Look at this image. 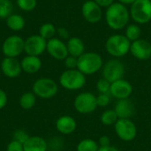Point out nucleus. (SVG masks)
<instances>
[{"instance_id":"obj_1","label":"nucleus","mask_w":151,"mask_h":151,"mask_svg":"<svg viewBox=\"0 0 151 151\" xmlns=\"http://www.w3.org/2000/svg\"><path fill=\"white\" fill-rule=\"evenodd\" d=\"M130 19V12L127 7L119 2H114L105 12V21L113 30H120L126 27Z\"/></svg>"},{"instance_id":"obj_2","label":"nucleus","mask_w":151,"mask_h":151,"mask_svg":"<svg viewBox=\"0 0 151 151\" xmlns=\"http://www.w3.org/2000/svg\"><path fill=\"white\" fill-rule=\"evenodd\" d=\"M102 57L96 52H85L78 58L77 69L85 75H92L103 68Z\"/></svg>"},{"instance_id":"obj_3","label":"nucleus","mask_w":151,"mask_h":151,"mask_svg":"<svg viewBox=\"0 0 151 151\" xmlns=\"http://www.w3.org/2000/svg\"><path fill=\"white\" fill-rule=\"evenodd\" d=\"M131 42L123 35H113L105 42L106 51L112 57L118 58L130 52Z\"/></svg>"},{"instance_id":"obj_4","label":"nucleus","mask_w":151,"mask_h":151,"mask_svg":"<svg viewBox=\"0 0 151 151\" xmlns=\"http://www.w3.org/2000/svg\"><path fill=\"white\" fill-rule=\"evenodd\" d=\"M59 84L66 90H79L86 84V75L78 69H67L61 73Z\"/></svg>"},{"instance_id":"obj_5","label":"nucleus","mask_w":151,"mask_h":151,"mask_svg":"<svg viewBox=\"0 0 151 151\" xmlns=\"http://www.w3.org/2000/svg\"><path fill=\"white\" fill-rule=\"evenodd\" d=\"M58 91V86L57 82L47 77L39 78L33 83L32 92L36 97L42 99H50L54 97Z\"/></svg>"},{"instance_id":"obj_6","label":"nucleus","mask_w":151,"mask_h":151,"mask_svg":"<svg viewBox=\"0 0 151 151\" xmlns=\"http://www.w3.org/2000/svg\"><path fill=\"white\" fill-rule=\"evenodd\" d=\"M130 17L137 24H147L151 20V0H136L130 6Z\"/></svg>"},{"instance_id":"obj_7","label":"nucleus","mask_w":151,"mask_h":151,"mask_svg":"<svg viewBox=\"0 0 151 151\" xmlns=\"http://www.w3.org/2000/svg\"><path fill=\"white\" fill-rule=\"evenodd\" d=\"M73 106L76 111L81 114L92 113L98 107L96 96L91 92H82L75 97Z\"/></svg>"},{"instance_id":"obj_8","label":"nucleus","mask_w":151,"mask_h":151,"mask_svg":"<svg viewBox=\"0 0 151 151\" xmlns=\"http://www.w3.org/2000/svg\"><path fill=\"white\" fill-rule=\"evenodd\" d=\"M125 74V65L118 58L107 61L103 65V78L112 83L123 79Z\"/></svg>"},{"instance_id":"obj_9","label":"nucleus","mask_w":151,"mask_h":151,"mask_svg":"<svg viewBox=\"0 0 151 151\" xmlns=\"http://www.w3.org/2000/svg\"><path fill=\"white\" fill-rule=\"evenodd\" d=\"M114 129L118 137L124 142H132L137 136V127L130 119H119Z\"/></svg>"},{"instance_id":"obj_10","label":"nucleus","mask_w":151,"mask_h":151,"mask_svg":"<svg viewBox=\"0 0 151 151\" xmlns=\"http://www.w3.org/2000/svg\"><path fill=\"white\" fill-rule=\"evenodd\" d=\"M25 40L19 35L7 37L2 44V52L6 58H18L24 51Z\"/></svg>"},{"instance_id":"obj_11","label":"nucleus","mask_w":151,"mask_h":151,"mask_svg":"<svg viewBox=\"0 0 151 151\" xmlns=\"http://www.w3.org/2000/svg\"><path fill=\"white\" fill-rule=\"evenodd\" d=\"M47 47V40L42 38L40 35H33L25 40L24 52L30 56H41Z\"/></svg>"},{"instance_id":"obj_12","label":"nucleus","mask_w":151,"mask_h":151,"mask_svg":"<svg viewBox=\"0 0 151 151\" xmlns=\"http://www.w3.org/2000/svg\"><path fill=\"white\" fill-rule=\"evenodd\" d=\"M81 13L83 18L89 23H97L102 19L103 11L94 0H88L84 2L81 6Z\"/></svg>"},{"instance_id":"obj_13","label":"nucleus","mask_w":151,"mask_h":151,"mask_svg":"<svg viewBox=\"0 0 151 151\" xmlns=\"http://www.w3.org/2000/svg\"><path fill=\"white\" fill-rule=\"evenodd\" d=\"M46 50L51 58L57 60H65L68 56L66 43H65L61 39L56 37L47 41Z\"/></svg>"},{"instance_id":"obj_14","label":"nucleus","mask_w":151,"mask_h":151,"mask_svg":"<svg viewBox=\"0 0 151 151\" xmlns=\"http://www.w3.org/2000/svg\"><path fill=\"white\" fill-rule=\"evenodd\" d=\"M1 73L10 79L17 78L22 73L20 62L16 58L4 57L0 65Z\"/></svg>"},{"instance_id":"obj_15","label":"nucleus","mask_w":151,"mask_h":151,"mask_svg":"<svg viewBox=\"0 0 151 151\" xmlns=\"http://www.w3.org/2000/svg\"><path fill=\"white\" fill-rule=\"evenodd\" d=\"M131 54L139 60H148L151 58V43L145 39H138L131 42Z\"/></svg>"},{"instance_id":"obj_16","label":"nucleus","mask_w":151,"mask_h":151,"mask_svg":"<svg viewBox=\"0 0 151 151\" xmlns=\"http://www.w3.org/2000/svg\"><path fill=\"white\" fill-rule=\"evenodd\" d=\"M132 93H133L132 84L124 79L112 82L111 85L110 95L117 98L118 100L129 98Z\"/></svg>"},{"instance_id":"obj_17","label":"nucleus","mask_w":151,"mask_h":151,"mask_svg":"<svg viewBox=\"0 0 151 151\" xmlns=\"http://www.w3.org/2000/svg\"><path fill=\"white\" fill-rule=\"evenodd\" d=\"M55 127L58 132L62 134L68 135L73 134L76 130L77 122L73 117L69 115H63L57 119Z\"/></svg>"},{"instance_id":"obj_18","label":"nucleus","mask_w":151,"mask_h":151,"mask_svg":"<svg viewBox=\"0 0 151 151\" xmlns=\"http://www.w3.org/2000/svg\"><path fill=\"white\" fill-rule=\"evenodd\" d=\"M114 111L119 119H131L134 112V104L129 99H120L115 104Z\"/></svg>"},{"instance_id":"obj_19","label":"nucleus","mask_w":151,"mask_h":151,"mask_svg":"<svg viewBox=\"0 0 151 151\" xmlns=\"http://www.w3.org/2000/svg\"><path fill=\"white\" fill-rule=\"evenodd\" d=\"M20 65H21L22 72L28 74H34L40 71L42 63L39 57L27 55L21 59Z\"/></svg>"},{"instance_id":"obj_20","label":"nucleus","mask_w":151,"mask_h":151,"mask_svg":"<svg viewBox=\"0 0 151 151\" xmlns=\"http://www.w3.org/2000/svg\"><path fill=\"white\" fill-rule=\"evenodd\" d=\"M24 151H48V142L41 136H30L23 144Z\"/></svg>"},{"instance_id":"obj_21","label":"nucleus","mask_w":151,"mask_h":151,"mask_svg":"<svg viewBox=\"0 0 151 151\" xmlns=\"http://www.w3.org/2000/svg\"><path fill=\"white\" fill-rule=\"evenodd\" d=\"M68 55L75 58L81 57L85 53V44L83 41L79 37H71L66 42Z\"/></svg>"},{"instance_id":"obj_22","label":"nucleus","mask_w":151,"mask_h":151,"mask_svg":"<svg viewBox=\"0 0 151 151\" xmlns=\"http://www.w3.org/2000/svg\"><path fill=\"white\" fill-rule=\"evenodd\" d=\"M6 25L8 28L12 31H20L25 27L26 21L23 16L17 13H12L7 19H6Z\"/></svg>"},{"instance_id":"obj_23","label":"nucleus","mask_w":151,"mask_h":151,"mask_svg":"<svg viewBox=\"0 0 151 151\" xmlns=\"http://www.w3.org/2000/svg\"><path fill=\"white\" fill-rule=\"evenodd\" d=\"M19 106L25 110L28 111L31 110L36 104V96L31 92H25L21 95L19 98Z\"/></svg>"},{"instance_id":"obj_24","label":"nucleus","mask_w":151,"mask_h":151,"mask_svg":"<svg viewBox=\"0 0 151 151\" xmlns=\"http://www.w3.org/2000/svg\"><path fill=\"white\" fill-rule=\"evenodd\" d=\"M57 34V28L52 23H44L39 28V34L45 40H50L55 37Z\"/></svg>"},{"instance_id":"obj_25","label":"nucleus","mask_w":151,"mask_h":151,"mask_svg":"<svg viewBox=\"0 0 151 151\" xmlns=\"http://www.w3.org/2000/svg\"><path fill=\"white\" fill-rule=\"evenodd\" d=\"M141 35H142V30L137 24H130V25L127 26L125 36L131 42L140 39Z\"/></svg>"},{"instance_id":"obj_26","label":"nucleus","mask_w":151,"mask_h":151,"mask_svg":"<svg viewBox=\"0 0 151 151\" xmlns=\"http://www.w3.org/2000/svg\"><path fill=\"white\" fill-rule=\"evenodd\" d=\"M99 144L92 139H84L81 141L76 147V151H98Z\"/></svg>"},{"instance_id":"obj_27","label":"nucleus","mask_w":151,"mask_h":151,"mask_svg":"<svg viewBox=\"0 0 151 151\" xmlns=\"http://www.w3.org/2000/svg\"><path fill=\"white\" fill-rule=\"evenodd\" d=\"M118 119H119V118L114 110H106L102 113V115L100 117V120H101L102 124L104 126L115 125V123L118 121Z\"/></svg>"},{"instance_id":"obj_28","label":"nucleus","mask_w":151,"mask_h":151,"mask_svg":"<svg viewBox=\"0 0 151 151\" xmlns=\"http://www.w3.org/2000/svg\"><path fill=\"white\" fill-rule=\"evenodd\" d=\"M13 12V4L11 0H0V19H7Z\"/></svg>"},{"instance_id":"obj_29","label":"nucleus","mask_w":151,"mask_h":151,"mask_svg":"<svg viewBox=\"0 0 151 151\" xmlns=\"http://www.w3.org/2000/svg\"><path fill=\"white\" fill-rule=\"evenodd\" d=\"M16 4L20 10L24 12H31L36 7L37 1L36 0H16Z\"/></svg>"},{"instance_id":"obj_30","label":"nucleus","mask_w":151,"mask_h":151,"mask_svg":"<svg viewBox=\"0 0 151 151\" xmlns=\"http://www.w3.org/2000/svg\"><path fill=\"white\" fill-rule=\"evenodd\" d=\"M111 85V82H109L105 79L102 78V79L98 80V81L96 83V89L99 92V94H107V95H110Z\"/></svg>"},{"instance_id":"obj_31","label":"nucleus","mask_w":151,"mask_h":151,"mask_svg":"<svg viewBox=\"0 0 151 151\" xmlns=\"http://www.w3.org/2000/svg\"><path fill=\"white\" fill-rule=\"evenodd\" d=\"M29 137H30V135L23 129H17L12 134V140H14L21 144H24Z\"/></svg>"},{"instance_id":"obj_32","label":"nucleus","mask_w":151,"mask_h":151,"mask_svg":"<svg viewBox=\"0 0 151 151\" xmlns=\"http://www.w3.org/2000/svg\"><path fill=\"white\" fill-rule=\"evenodd\" d=\"M65 65L67 69L72 70V69H77L78 65V58L73 57V56H67L65 58Z\"/></svg>"},{"instance_id":"obj_33","label":"nucleus","mask_w":151,"mask_h":151,"mask_svg":"<svg viewBox=\"0 0 151 151\" xmlns=\"http://www.w3.org/2000/svg\"><path fill=\"white\" fill-rule=\"evenodd\" d=\"M110 96L111 95H107V94H99V96H96L97 106H99V107H106L111 102Z\"/></svg>"},{"instance_id":"obj_34","label":"nucleus","mask_w":151,"mask_h":151,"mask_svg":"<svg viewBox=\"0 0 151 151\" xmlns=\"http://www.w3.org/2000/svg\"><path fill=\"white\" fill-rule=\"evenodd\" d=\"M6 151H24V148H23V144L12 140L6 147Z\"/></svg>"},{"instance_id":"obj_35","label":"nucleus","mask_w":151,"mask_h":151,"mask_svg":"<svg viewBox=\"0 0 151 151\" xmlns=\"http://www.w3.org/2000/svg\"><path fill=\"white\" fill-rule=\"evenodd\" d=\"M7 102H8V96L6 92L0 88V110L4 109L6 105H7Z\"/></svg>"},{"instance_id":"obj_36","label":"nucleus","mask_w":151,"mask_h":151,"mask_svg":"<svg viewBox=\"0 0 151 151\" xmlns=\"http://www.w3.org/2000/svg\"><path fill=\"white\" fill-rule=\"evenodd\" d=\"M98 144L100 147H108L111 146V139L107 135H102L99 138Z\"/></svg>"},{"instance_id":"obj_37","label":"nucleus","mask_w":151,"mask_h":151,"mask_svg":"<svg viewBox=\"0 0 151 151\" xmlns=\"http://www.w3.org/2000/svg\"><path fill=\"white\" fill-rule=\"evenodd\" d=\"M57 34L61 39H66L69 37V32L65 27H58L57 28Z\"/></svg>"},{"instance_id":"obj_38","label":"nucleus","mask_w":151,"mask_h":151,"mask_svg":"<svg viewBox=\"0 0 151 151\" xmlns=\"http://www.w3.org/2000/svg\"><path fill=\"white\" fill-rule=\"evenodd\" d=\"M100 7L108 8L110 5H111L114 3V0H94Z\"/></svg>"},{"instance_id":"obj_39","label":"nucleus","mask_w":151,"mask_h":151,"mask_svg":"<svg viewBox=\"0 0 151 151\" xmlns=\"http://www.w3.org/2000/svg\"><path fill=\"white\" fill-rule=\"evenodd\" d=\"M98 151H120L119 149L113 147V146H108V147H100Z\"/></svg>"},{"instance_id":"obj_40","label":"nucleus","mask_w":151,"mask_h":151,"mask_svg":"<svg viewBox=\"0 0 151 151\" xmlns=\"http://www.w3.org/2000/svg\"><path fill=\"white\" fill-rule=\"evenodd\" d=\"M136 0H118L119 3H121L125 5H128V4H132L135 2Z\"/></svg>"},{"instance_id":"obj_41","label":"nucleus","mask_w":151,"mask_h":151,"mask_svg":"<svg viewBox=\"0 0 151 151\" xmlns=\"http://www.w3.org/2000/svg\"><path fill=\"white\" fill-rule=\"evenodd\" d=\"M0 74H1V71H0Z\"/></svg>"}]
</instances>
